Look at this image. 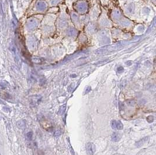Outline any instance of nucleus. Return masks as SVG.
Here are the masks:
<instances>
[{
  "label": "nucleus",
  "instance_id": "nucleus-1",
  "mask_svg": "<svg viewBox=\"0 0 156 155\" xmlns=\"http://www.w3.org/2000/svg\"><path fill=\"white\" fill-rule=\"evenodd\" d=\"M86 151L88 155H94L95 152L96 147L95 145L92 142H88L85 145Z\"/></svg>",
  "mask_w": 156,
  "mask_h": 155
},
{
  "label": "nucleus",
  "instance_id": "nucleus-2",
  "mask_svg": "<svg viewBox=\"0 0 156 155\" xmlns=\"http://www.w3.org/2000/svg\"><path fill=\"white\" fill-rule=\"evenodd\" d=\"M148 139H149L148 136H145V137L143 138L142 139H140L139 141H137L135 143V146L137 147H140L142 146L144 143H146L148 141Z\"/></svg>",
  "mask_w": 156,
  "mask_h": 155
},
{
  "label": "nucleus",
  "instance_id": "nucleus-3",
  "mask_svg": "<svg viewBox=\"0 0 156 155\" xmlns=\"http://www.w3.org/2000/svg\"><path fill=\"white\" fill-rule=\"evenodd\" d=\"M121 137H122L121 135L119 133L115 132H114L113 134L112 135L111 139L114 142H119L121 140Z\"/></svg>",
  "mask_w": 156,
  "mask_h": 155
},
{
  "label": "nucleus",
  "instance_id": "nucleus-4",
  "mask_svg": "<svg viewBox=\"0 0 156 155\" xmlns=\"http://www.w3.org/2000/svg\"><path fill=\"white\" fill-rule=\"evenodd\" d=\"M123 129V125L121 123V121H116V130H122Z\"/></svg>",
  "mask_w": 156,
  "mask_h": 155
},
{
  "label": "nucleus",
  "instance_id": "nucleus-5",
  "mask_svg": "<svg viewBox=\"0 0 156 155\" xmlns=\"http://www.w3.org/2000/svg\"><path fill=\"white\" fill-rule=\"evenodd\" d=\"M66 105H64L63 106H61L60 107L59 110L58 112V114H63L64 113V112L66 110Z\"/></svg>",
  "mask_w": 156,
  "mask_h": 155
},
{
  "label": "nucleus",
  "instance_id": "nucleus-6",
  "mask_svg": "<svg viewBox=\"0 0 156 155\" xmlns=\"http://www.w3.org/2000/svg\"><path fill=\"white\" fill-rule=\"evenodd\" d=\"M154 117L153 116H148L146 118V120L148 123H152L154 121Z\"/></svg>",
  "mask_w": 156,
  "mask_h": 155
},
{
  "label": "nucleus",
  "instance_id": "nucleus-7",
  "mask_svg": "<svg viewBox=\"0 0 156 155\" xmlns=\"http://www.w3.org/2000/svg\"><path fill=\"white\" fill-rule=\"evenodd\" d=\"M126 103H127L128 105L132 106H134L135 105V102L133 100H127L126 101Z\"/></svg>",
  "mask_w": 156,
  "mask_h": 155
},
{
  "label": "nucleus",
  "instance_id": "nucleus-8",
  "mask_svg": "<svg viewBox=\"0 0 156 155\" xmlns=\"http://www.w3.org/2000/svg\"><path fill=\"white\" fill-rule=\"evenodd\" d=\"M116 120H112L111 123V125L113 130H116Z\"/></svg>",
  "mask_w": 156,
  "mask_h": 155
},
{
  "label": "nucleus",
  "instance_id": "nucleus-9",
  "mask_svg": "<svg viewBox=\"0 0 156 155\" xmlns=\"http://www.w3.org/2000/svg\"><path fill=\"white\" fill-rule=\"evenodd\" d=\"M61 135V132L60 131H56L54 132V135L55 136H59Z\"/></svg>",
  "mask_w": 156,
  "mask_h": 155
},
{
  "label": "nucleus",
  "instance_id": "nucleus-10",
  "mask_svg": "<svg viewBox=\"0 0 156 155\" xmlns=\"http://www.w3.org/2000/svg\"><path fill=\"white\" fill-rule=\"evenodd\" d=\"M27 136H28V138L29 139H31V138H32V132H29V133H28V135H27Z\"/></svg>",
  "mask_w": 156,
  "mask_h": 155
},
{
  "label": "nucleus",
  "instance_id": "nucleus-11",
  "mask_svg": "<svg viewBox=\"0 0 156 155\" xmlns=\"http://www.w3.org/2000/svg\"><path fill=\"white\" fill-rule=\"evenodd\" d=\"M89 89H91V88H89V89H87V92H85V93H88V92H89V90H90Z\"/></svg>",
  "mask_w": 156,
  "mask_h": 155
}]
</instances>
